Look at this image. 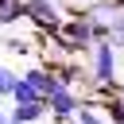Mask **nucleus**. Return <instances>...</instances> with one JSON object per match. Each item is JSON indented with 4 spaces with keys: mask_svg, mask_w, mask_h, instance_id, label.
<instances>
[{
    "mask_svg": "<svg viewBox=\"0 0 124 124\" xmlns=\"http://www.w3.org/2000/svg\"><path fill=\"white\" fill-rule=\"evenodd\" d=\"M116 43L112 39H97L93 43V66H89V74H93V81L97 85H116V66H120V58H116Z\"/></svg>",
    "mask_w": 124,
    "mask_h": 124,
    "instance_id": "f257e3e1",
    "label": "nucleus"
},
{
    "mask_svg": "<svg viewBox=\"0 0 124 124\" xmlns=\"http://www.w3.org/2000/svg\"><path fill=\"white\" fill-rule=\"evenodd\" d=\"M54 35L66 43V50H93V43H97V35H93V19H89V16L62 19Z\"/></svg>",
    "mask_w": 124,
    "mask_h": 124,
    "instance_id": "f03ea898",
    "label": "nucleus"
},
{
    "mask_svg": "<svg viewBox=\"0 0 124 124\" xmlns=\"http://www.w3.org/2000/svg\"><path fill=\"white\" fill-rule=\"evenodd\" d=\"M23 16H31L46 31H58V23H62V12H58L54 0H23Z\"/></svg>",
    "mask_w": 124,
    "mask_h": 124,
    "instance_id": "7ed1b4c3",
    "label": "nucleus"
},
{
    "mask_svg": "<svg viewBox=\"0 0 124 124\" xmlns=\"http://www.w3.org/2000/svg\"><path fill=\"white\" fill-rule=\"evenodd\" d=\"M46 108H50L58 120L74 116V112H78V89H74V85H58V89L46 97Z\"/></svg>",
    "mask_w": 124,
    "mask_h": 124,
    "instance_id": "20e7f679",
    "label": "nucleus"
},
{
    "mask_svg": "<svg viewBox=\"0 0 124 124\" xmlns=\"http://www.w3.org/2000/svg\"><path fill=\"white\" fill-rule=\"evenodd\" d=\"M23 78H27V81H31L35 89H39V97H43V101H46V97H50V93H54V89L62 85V81H58V74H54V70H43V66H35V70H27Z\"/></svg>",
    "mask_w": 124,
    "mask_h": 124,
    "instance_id": "39448f33",
    "label": "nucleus"
},
{
    "mask_svg": "<svg viewBox=\"0 0 124 124\" xmlns=\"http://www.w3.org/2000/svg\"><path fill=\"white\" fill-rule=\"evenodd\" d=\"M43 112H46V101H19L16 112L8 116V124H35Z\"/></svg>",
    "mask_w": 124,
    "mask_h": 124,
    "instance_id": "423d86ee",
    "label": "nucleus"
},
{
    "mask_svg": "<svg viewBox=\"0 0 124 124\" xmlns=\"http://www.w3.org/2000/svg\"><path fill=\"white\" fill-rule=\"evenodd\" d=\"M12 97H16V105H19V101H43V97H39V89H35L27 78H16V85H12Z\"/></svg>",
    "mask_w": 124,
    "mask_h": 124,
    "instance_id": "0eeeda50",
    "label": "nucleus"
},
{
    "mask_svg": "<svg viewBox=\"0 0 124 124\" xmlns=\"http://www.w3.org/2000/svg\"><path fill=\"white\" fill-rule=\"evenodd\" d=\"M105 116H108V124H124V97H120V89H116V97L105 101Z\"/></svg>",
    "mask_w": 124,
    "mask_h": 124,
    "instance_id": "6e6552de",
    "label": "nucleus"
},
{
    "mask_svg": "<svg viewBox=\"0 0 124 124\" xmlns=\"http://www.w3.org/2000/svg\"><path fill=\"white\" fill-rule=\"evenodd\" d=\"M78 124H108V116H105V108H89V105H78Z\"/></svg>",
    "mask_w": 124,
    "mask_h": 124,
    "instance_id": "1a4fd4ad",
    "label": "nucleus"
},
{
    "mask_svg": "<svg viewBox=\"0 0 124 124\" xmlns=\"http://www.w3.org/2000/svg\"><path fill=\"white\" fill-rule=\"evenodd\" d=\"M23 16V0H0V23H16Z\"/></svg>",
    "mask_w": 124,
    "mask_h": 124,
    "instance_id": "9d476101",
    "label": "nucleus"
},
{
    "mask_svg": "<svg viewBox=\"0 0 124 124\" xmlns=\"http://www.w3.org/2000/svg\"><path fill=\"white\" fill-rule=\"evenodd\" d=\"M12 85H16V74L0 66V97H12Z\"/></svg>",
    "mask_w": 124,
    "mask_h": 124,
    "instance_id": "9b49d317",
    "label": "nucleus"
},
{
    "mask_svg": "<svg viewBox=\"0 0 124 124\" xmlns=\"http://www.w3.org/2000/svg\"><path fill=\"white\" fill-rule=\"evenodd\" d=\"M0 124H8V116H4V112H0Z\"/></svg>",
    "mask_w": 124,
    "mask_h": 124,
    "instance_id": "f8f14e48",
    "label": "nucleus"
},
{
    "mask_svg": "<svg viewBox=\"0 0 124 124\" xmlns=\"http://www.w3.org/2000/svg\"><path fill=\"white\" fill-rule=\"evenodd\" d=\"M120 97H124V85H120Z\"/></svg>",
    "mask_w": 124,
    "mask_h": 124,
    "instance_id": "ddd939ff",
    "label": "nucleus"
}]
</instances>
